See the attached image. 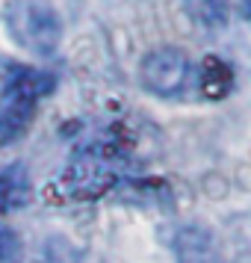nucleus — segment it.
Wrapping results in <instances>:
<instances>
[{"mask_svg": "<svg viewBox=\"0 0 251 263\" xmlns=\"http://www.w3.org/2000/svg\"><path fill=\"white\" fill-rule=\"evenodd\" d=\"M124 151L115 139H95L71 157L60 178V192L74 201H95L121 180Z\"/></svg>", "mask_w": 251, "mask_h": 263, "instance_id": "nucleus-1", "label": "nucleus"}, {"mask_svg": "<svg viewBox=\"0 0 251 263\" xmlns=\"http://www.w3.org/2000/svg\"><path fill=\"white\" fill-rule=\"evenodd\" d=\"M3 24L18 48L36 57L56 53L62 42V18L48 0H9L3 6Z\"/></svg>", "mask_w": 251, "mask_h": 263, "instance_id": "nucleus-2", "label": "nucleus"}, {"mask_svg": "<svg viewBox=\"0 0 251 263\" xmlns=\"http://www.w3.org/2000/svg\"><path fill=\"white\" fill-rule=\"evenodd\" d=\"M195 68L180 48H154L139 62V83L157 98H180L189 89Z\"/></svg>", "mask_w": 251, "mask_h": 263, "instance_id": "nucleus-3", "label": "nucleus"}, {"mask_svg": "<svg viewBox=\"0 0 251 263\" xmlns=\"http://www.w3.org/2000/svg\"><path fill=\"white\" fill-rule=\"evenodd\" d=\"M53 89H56L53 74L42 71V68H30V65H9L6 74H3V83H0V98L36 107Z\"/></svg>", "mask_w": 251, "mask_h": 263, "instance_id": "nucleus-4", "label": "nucleus"}, {"mask_svg": "<svg viewBox=\"0 0 251 263\" xmlns=\"http://www.w3.org/2000/svg\"><path fill=\"white\" fill-rule=\"evenodd\" d=\"M175 254H178V263H225L213 234L198 225L183 228L175 237Z\"/></svg>", "mask_w": 251, "mask_h": 263, "instance_id": "nucleus-5", "label": "nucleus"}, {"mask_svg": "<svg viewBox=\"0 0 251 263\" xmlns=\"http://www.w3.org/2000/svg\"><path fill=\"white\" fill-rule=\"evenodd\" d=\"M33 186L24 163H9L0 168V216H9L30 204Z\"/></svg>", "mask_w": 251, "mask_h": 263, "instance_id": "nucleus-6", "label": "nucleus"}, {"mask_svg": "<svg viewBox=\"0 0 251 263\" xmlns=\"http://www.w3.org/2000/svg\"><path fill=\"white\" fill-rule=\"evenodd\" d=\"M183 12L189 15L192 24H198L207 33L225 30L227 21H230L227 0H183Z\"/></svg>", "mask_w": 251, "mask_h": 263, "instance_id": "nucleus-7", "label": "nucleus"}, {"mask_svg": "<svg viewBox=\"0 0 251 263\" xmlns=\"http://www.w3.org/2000/svg\"><path fill=\"white\" fill-rule=\"evenodd\" d=\"M33 116H36V107H27V104H15V101H3L0 98V145L18 142L27 133Z\"/></svg>", "mask_w": 251, "mask_h": 263, "instance_id": "nucleus-8", "label": "nucleus"}, {"mask_svg": "<svg viewBox=\"0 0 251 263\" xmlns=\"http://www.w3.org/2000/svg\"><path fill=\"white\" fill-rule=\"evenodd\" d=\"M198 80H201V89H204V98H225L234 86V71L222 57H204L201 68H198Z\"/></svg>", "mask_w": 251, "mask_h": 263, "instance_id": "nucleus-9", "label": "nucleus"}, {"mask_svg": "<svg viewBox=\"0 0 251 263\" xmlns=\"http://www.w3.org/2000/svg\"><path fill=\"white\" fill-rule=\"evenodd\" d=\"M21 257V237L12 228L0 225V263H18Z\"/></svg>", "mask_w": 251, "mask_h": 263, "instance_id": "nucleus-10", "label": "nucleus"}, {"mask_svg": "<svg viewBox=\"0 0 251 263\" xmlns=\"http://www.w3.org/2000/svg\"><path fill=\"white\" fill-rule=\"evenodd\" d=\"M239 15L251 24V0H239Z\"/></svg>", "mask_w": 251, "mask_h": 263, "instance_id": "nucleus-11", "label": "nucleus"}]
</instances>
